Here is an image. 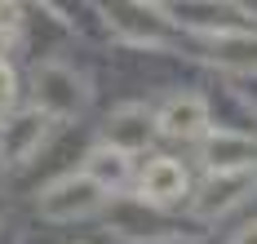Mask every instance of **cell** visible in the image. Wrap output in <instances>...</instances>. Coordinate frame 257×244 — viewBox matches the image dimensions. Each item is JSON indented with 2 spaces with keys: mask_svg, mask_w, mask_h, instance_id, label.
<instances>
[{
  "mask_svg": "<svg viewBox=\"0 0 257 244\" xmlns=\"http://www.w3.org/2000/svg\"><path fill=\"white\" fill-rule=\"evenodd\" d=\"M155 125H160V134L164 138H182V142H204L213 129H208V102L200 93H173L160 115H155Z\"/></svg>",
  "mask_w": 257,
  "mask_h": 244,
  "instance_id": "7",
  "label": "cell"
},
{
  "mask_svg": "<svg viewBox=\"0 0 257 244\" xmlns=\"http://www.w3.org/2000/svg\"><path fill=\"white\" fill-rule=\"evenodd\" d=\"M23 27V5H0V36H14Z\"/></svg>",
  "mask_w": 257,
  "mask_h": 244,
  "instance_id": "13",
  "label": "cell"
},
{
  "mask_svg": "<svg viewBox=\"0 0 257 244\" xmlns=\"http://www.w3.org/2000/svg\"><path fill=\"white\" fill-rule=\"evenodd\" d=\"M253 191H257L253 173H208V182L195 191L191 209L200 217H222V213H231V209H239Z\"/></svg>",
  "mask_w": 257,
  "mask_h": 244,
  "instance_id": "6",
  "label": "cell"
},
{
  "mask_svg": "<svg viewBox=\"0 0 257 244\" xmlns=\"http://www.w3.org/2000/svg\"><path fill=\"white\" fill-rule=\"evenodd\" d=\"M31 93H36V107L45 111L49 120H71L84 111V84L71 67H62V62H40L36 71H31Z\"/></svg>",
  "mask_w": 257,
  "mask_h": 244,
  "instance_id": "2",
  "label": "cell"
},
{
  "mask_svg": "<svg viewBox=\"0 0 257 244\" xmlns=\"http://www.w3.org/2000/svg\"><path fill=\"white\" fill-rule=\"evenodd\" d=\"M53 120L40 107H23L0 120V164H27L45 142H49Z\"/></svg>",
  "mask_w": 257,
  "mask_h": 244,
  "instance_id": "4",
  "label": "cell"
},
{
  "mask_svg": "<svg viewBox=\"0 0 257 244\" xmlns=\"http://www.w3.org/2000/svg\"><path fill=\"white\" fill-rule=\"evenodd\" d=\"M208 45V62H217V67H226V71H257V36L253 31H213L204 36Z\"/></svg>",
  "mask_w": 257,
  "mask_h": 244,
  "instance_id": "10",
  "label": "cell"
},
{
  "mask_svg": "<svg viewBox=\"0 0 257 244\" xmlns=\"http://www.w3.org/2000/svg\"><path fill=\"white\" fill-rule=\"evenodd\" d=\"M155 134H160V125L147 107H120L102 125V147H115V151L133 156V151H147Z\"/></svg>",
  "mask_w": 257,
  "mask_h": 244,
  "instance_id": "8",
  "label": "cell"
},
{
  "mask_svg": "<svg viewBox=\"0 0 257 244\" xmlns=\"http://www.w3.org/2000/svg\"><path fill=\"white\" fill-rule=\"evenodd\" d=\"M235 244H257V222H248V226L239 231V240H235Z\"/></svg>",
  "mask_w": 257,
  "mask_h": 244,
  "instance_id": "14",
  "label": "cell"
},
{
  "mask_svg": "<svg viewBox=\"0 0 257 244\" xmlns=\"http://www.w3.org/2000/svg\"><path fill=\"white\" fill-rule=\"evenodd\" d=\"M186 187H191V178H186L182 160H173V156H155V160H147L142 178H138V191H142L138 200L164 209V204H178L182 195H186Z\"/></svg>",
  "mask_w": 257,
  "mask_h": 244,
  "instance_id": "9",
  "label": "cell"
},
{
  "mask_svg": "<svg viewBox=\"0 0 257 244\" xmlns=\"http://www.w3.org/2000/svg\"><path fill=\"white\" fill-rule=\"evenodd\" d=\"M200 160L208 173H253L257 164V138L235 129H213L200 142Z\"/></svg>",
  "mask_w": 257,
  "mask_h": 244,
  "instance_id": "5",
  "label": "cell"
},
{
  "mask_svg": "<svg viewBox=\"0 0 257 244\" xmlns=\"http://www.w3.org/2000/svg\"><path fill=\"white\" fill-rule=\"evenodd\" d=\"M84 173H89L102 191H115V187L128 182V156L115 151V147H93V151L84 156Z\"/></svg>",
  "mask_w": 257,
  "mask_h": 244,
  "instance_id": "11",
  "label": "cell"
},
{
  "mask_svg": "<svg viewBox=\"0 0 257 244\" xmlns=\"http://www.w3.org/2000/svg\"><path fill=\"white\" fill-rule=\"evenodd\" d=\"M106 226H111V235L133 240V244H178V240L191 235L182 222L164 217L147 200H115L111 213H106Z\"/></svg>",
  "mask_w": 257,
  "mask_h": 244,
  "instance_id": "1",
  "label": "cell"
},
{
  "mask_svg": "<svg viewBox=\"0 0 257 244\" xmlns=\"http://www.w3.org/2000/svg\"><path fill=\"white\" fill-rule=\"evenodd\" d=\"M14 98H18V76H14V67H9V62H0V111L9 107Z\"/></svg>",
  "mask_w": 257,
  "mask_h": 244,
  "instance_id": "12",
  "label": "cell"
},
{
  "mask_svg": "<svg viewBox=\"0 0 257 244\" xmlns=\"http://www.w3.org/2000/svg\"><path fill=\"white\" fill-rule=\"evenodd\" d=\"M106 204V191L80 169V173H67L58 178L49 191H40V217L45 222H76V217H89Z\"/></svg>",
  "mask_w": 257,
  "mask_h": 244,
  "instance_id": "3",
  "label": "cell"
}]
</instances>
